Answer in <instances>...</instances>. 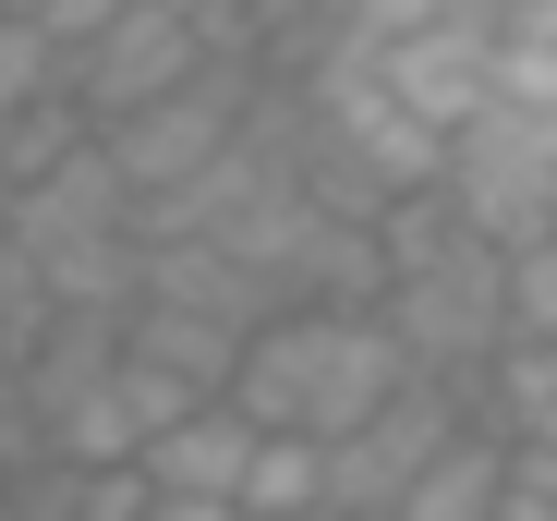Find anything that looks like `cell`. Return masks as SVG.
Instances as JSON below:
<instances>
[{
    "label": "cell",
    "mask_w": 557,
    "mask_h": 521,
    "mask_svg": "<svg viewBox=\"0 0 557 521\" xmlns=\"http://www.w3.org/2000/svg\"><path fill=\"white\" fill-rule=\"evenodd\" d=\"M400 376H412V352H400L388 303H278V315L243 339L231 400H243L255 424H278V437H351Z\"/></svg>",
    "instance_id": "obj_1"
},
{
    "label": "cell",
    "mask_w": 557,
    "mask_h": 521,
    "mask_svg": "<svg viewBox=\"0 0 557 521\" xmlns=\"http://www.w3.org/2000/svg\"><path fill=\"white\" fill-rule=\"evenodd\" d=\"M0 243H13L61 303H85V315H134V291H146L134 183L110 170L98 134H85L73 158H49V170H25V183H0Z\"/></svg>",
    "instance_id": "obj_2"
},
{
    "label": "cell",
    "mask_w": 557,
    "mask_h": 521,
    "mask_svg": "<svg viewBox=\"0 0 557 521\" xmlns=\"http://www.w3.org/2000/svg\"><path fill=\"white\" fill-rule=\"evenodd\" d=\"M436 183L460 195V219H473L485 243H545V231H557V110L485 98L473 122L448 134V170H436Z\"/></svg>",
    "instance_id": "obj_3"
},
{
    "label": "cell",
    "mask_w": 557,
    "mask_h": 521,
    "mask_svg": "<svg viewBox=\"0 0 557 521\" xmlns=\"http://www.w3.org/2000/svg\"><path fill=\"white\" fill-rule=\"evenodd\" d=\"M207 61H219V37L195 0H122L98 37H73V98H85V122H122L170 85H195Z\"/></svg>",
    "instance_id": "obj_4"
},
{
    "label": "cell",
    "mask_w": 557,
    "mask_h": 521,
    "mask_svg": "<svg viewBox=\"0 0 557 521\" xmlns=\"http://www.w3.org/2000/svg\"><path fill=\"white\" fill-rule=\"evenodd\" d=\"M460 424H473V412H460V376H424L412 364L351 437H327V509H400V485L460 437Z\"/></svg>",
    "instance_id": "obj_5"
},
{
    "label": "cell",
    "mask_w": 557,
    "mask_h": 521,
    "mask_svg": "<svg viewBox=\"0 0 557 521\" xmlns=\"http://www.w3.org/2000/svg\"><path fill=\"white\" fill-rule=\"evenodd\" d=\"M376 73L400 85V110H424L436 134H460V122L497 98V13H436V25L388 37Z\"/></svg>",
    "instance_id": "obj_6"
},
{
    "label": "cell",
    "mask_w": 557,
    "mask_h": 521,
    "mask_svg": "<svg viewBox=\"0 0 557 521\" xmlns=\"http://www.w3.org/2000/svg\"><path fill=\"white\" fill-rule=\"evenodd\" d=\"M255 437H267V424H255V412L219 388V400H195V412H170L158 437L134 449V461H146V485H158V497H243Z\"/></svg>",
    "instance_id": "obj_7"
},
{
    "label": "cell",
    "mask_w": 557,
    "mask_h": 521,
    "mask_svg": "<svg viewBox=\"0 0 557 521\" xmlns=\"http://www.w3.org/2000/svg\"><path fill=\"white\" fill-rule=\"evenodd\" d=\"M497 509H509V437H497V424H485V437L460 424V437L400 485L388 521H497Z\"/></svg>",
    "instance_id": "obj_8"
},
{
    "label": "cell",
    "mask_w": 557,
    "mask_h": 521,
    "mask_svg": "<svg viewBox=\"0 0 557 521\" xmlns=\"http://www.w3.org/2000/svg\"><path fill=\"white\" fill-rule=\"evenodd\" d=\"M473 388H485V412H497L509 449H557V339H545V327H509L497 364H485Z\"/></svg>",
    "instance_id": "obj_9"
},
{
    "label": "cell",
    "mask_w": 557,
    "mask_h": 521,
    "mask_svg": "<svg viewBox=\"0 0 557 521\" xmlns=\"http://www.w3.org/2000/svg\"><path fill=\"white\" fill-rule=\"evenodd\" d=\"M243 497L267 509V521H304V509H327V437H255V473H243Z\"/></svg>",
    "instance_id": "obj_10"
},
{
    "label": "cell",
    "mask_w": 557,
    "mask_h": 521,
    "mask_svg": "<svg viewBox=\"0 0 557 521\" xmlns=\"http://www.w3.org/2000/svg\"><path fill=\"white\" fill-rule=\"evenodd\" d=\"M61 85H73V49H61L37 13H0V122L37 110V98H61Z\"/></svg>",
    "instance_id": "obj_11"
},
{
    "label": "cell",
    "mask_w": 557,
    "mask_h": 521,
    "mask_svg": "<svg viewBox=\"0 0 557 521\" xmlns=\"http://www.w3.org/2000/svg\"><path fill=\"white\" fill-rule=\"evenodd\" d=\"M25 461H49V412H37V376H25V352H0V485H13Z\"/></svg>",
    "instance_id": "obj_12"
},
{
    "label": "cell",
    "mask_w": 557,
    "mask_h": 521,
    "mask_svg": "<svg viewBox=\"0 0 557 521\" xmlns=\"http://www.w3.org/2000/svg\"><path fill=\"white\" fill-rule=\"evenodd\" d=\"M509 327H545L557 339V231L545 243H509Z\"/></svg>",
    "instance_id": "obj_13"
},
{
    "label": "cell",
    "mask_w": 557,
    "mask_h": 521,
    "mask_svg": "<svg viewBox=\"0 0 557 521\" xmlns=\"http://www.w3.org/2000/svg\"><path fill=\"white\" fill-rule=\"evenodd\" d=\"M304 521H388V509H304Z\"/></svg>",
    "instance_id": "obj_14"
}]
</instances>
